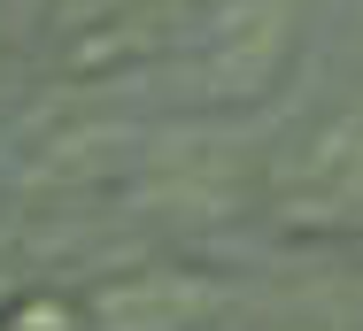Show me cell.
I'll list each match as a JSON object with an SVG mask.
<instances>
[{
	"instance_id": "obj_1",
	"label": "cell",
	"mask_w": 363,
	"mask_h": 331,
	"mask_svg": "<svg viewBox=\"0 0 363 331\" xmlns=\"http://www.w3.org/2000/svg\"><path fill=\"white\" fill-rule=\"evenodd\" d=\"M217 0H62L39 31V77L55 93L124 85L162 62H194Z\"/></svg>"
},
{
	"instance_id": "obj_2",
	"label": "cell",
	"mask_w": 363,
	"mask_h": 331,
	"mask_svg": "<svg viewBox=\"0 0 363 331\" xmlns=\"http://www.w3.org/2000/svg\"><path fill=\"white\" fill-rule=\"evenodd\" d=\"M263 216L286 239H363V93L301 124L271 154Z\"/></svg>"
},
{
	"instance_id": "obj_3",
	"label": "cell",
	"mask_w": 363,
	"mask_h": 331,
	"mask_svg": "<svg viewBox=\"0 0 363 331\" xmlns=\"http://www.w3.org/2000/svg\"><path fill=\"white\" fill-rule=\"evenodd\" d=\"M39 8H47V0H0V62H8V47L39 23Z\"/></svg>"
},
{
	"instance_id": "obj_4",
	"label": "cell",
	"mask_w": 363,
	"mask_h": 331,
	"mask_svg": "<svg viewBox=\"0 0 363 331\" xmlns=\"http://www.w3.org/2000/svg\"><path fill=\"white\" fill-rule=\"evenodd\" d=\"M240 331H340V324H317V316H271V324H240Z\"/></svg>"
}]
</instances>
